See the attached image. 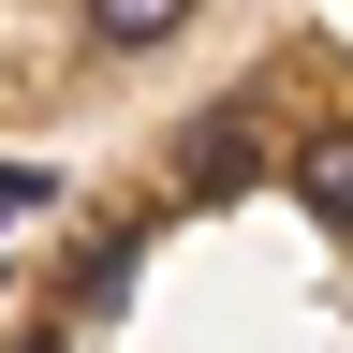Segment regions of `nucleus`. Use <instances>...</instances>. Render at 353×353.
I'll use <instances>...</instances> for the list:
<instances>
[{
  "instance_id": "1",
  "label": "nucleus",
  "mask_w": 353,
  "mask_h": 353,
  "mask_svg": "<svg viewBox=\"0 0 353 353\" xmlns=\"http://www.w3.org/2000/svg\"><path fill=\"white\" fill-rule=\"evenodd\" d=\"M250 148H265V118H250V103L192 118V192H236V176H250Z\"/></svg>"
},
{
  "instance_id": "4",
  "label": "nucleus",
  "mask_w": 353,
  "mask_h": 353,
  "mask_svg": "<svg viewBox=\"0 0 353 353\" xmlns=\"http://www.w3.org/2000/svg\"><path fill=\"white\" fill-rule=\"evenodd\" d=\"M15 353H59V339H15Z\"/></svg>"
},
{
  "instance_id": "2",
  "label": "nucleus",
  "mask_w": 353,
  "mask_h": 353,
  "mask_svg": "<svg viewBox=\"0 0 353 353\" xmlns=\"http://www.w3.org/2000/svg\"><path fill=\"white\" fill-rule=\"evenodd\" d=\"M88 30H103V44H176L192 0H88Z\"/></svg>"
},
{
  "instance_id": "3",
  "label": "nucleus",
  "mask_w": 353,
  "mask_h": 353,
  "mask_svg": "<svg viewBox=\"0 0 353 353\" xmlns=\"http://www.w3.org/2000/svg\"><path fill=\"white\" fill-rule=\"evenodd\" d=\"M309 206L353 236V132H324V148H309Z\"/></svg>"
}]
</instances>
